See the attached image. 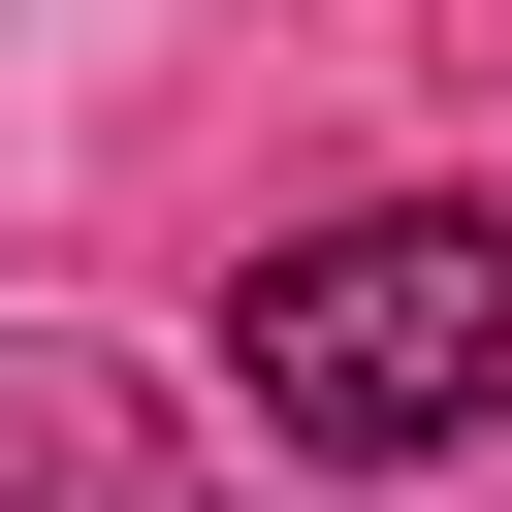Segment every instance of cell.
<instances>
[{"mask_svg":"<svg viewBox=\"0 0 512 512\" xmlns=\"http://www.w3.org/2000/svg\"><path fill=\"white\" fill-rule=\"evenodd\" d=\"M0 512H224V480L128 352H0Z\"/></svg>","mask_w":512,"mask_h":512,"instance_id":"7a4b0ae2","label":"cell"},{"mask_svg":"<svg viewBox=\"0 0 512 512\" xmlns=\"http://www.w3.org/2000/svg\"><path fill=\"white\" fill-rule=\"evenodd\" d=\"M224 352H256V416H288L320 480H416V448L512 416V224H480V192H352V224L256 256Z\"/></svg>","mask_w":512,"mask_h":512,"instance_id":"6da1fadb","label":"cell"}]
</instances>
